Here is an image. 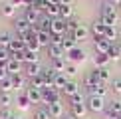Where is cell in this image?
Wrapping results in <instances>:
<instances>
[{
	"mask_svg": "<svg viewBox=\"0 0 121 119\" xmlns=\"http://www.w3.org/2000/svg\"><path fill=\"white\" fill-rule=\"evenodd\" d=\"M99 20L105 24V26H115V22H117V12H115V6L111 2H105L101 6V16Z\"/></svg>",
	"mask_w": 121,
	"mask_h": 119,
	"instance_id": "cell-1",
	"label": "cell"
},
{
	"mask_svg": "<svg viewBox=\"0 0 121 119\" xmlns=\"http://www.w3.org/2000/svg\"><path fill=\"white\" fill-rule=\"evenodd\" d=\"M52 36H65L68 34V20L64 18H54L52 20V28H50Z\"/></svg>",
	"mask_w": 121,
	"mask_h": 119,
	"instance_id": "cell-2",
	"label": "cell"
},
{
	"mask_svg": "<svg viewBox=\"0 0 121 119\" xmlns=\"http://www.w3.org/2000/svg\"><path fill=\"white\" fill-rule=\"evenodd\" d=\"M87 109L91 113H101V111H105V101H103V97H97V95H89V99H87Z\"/></svg>",
	"mask_w": 121,
	"mask_h": 119,
	"instance_id": "cell-3",
	"label": "cell"
},
{
	"mask_svg": "<svg viewBox=\"0 0 121 119\" xmlns=\"http://www.w3.org/2000/svg\"><path fill=\"white\" fill-rule=\"evenodd\" d=\"M62 101V95H60V89H42V103H58Z\"/></svg>",
	"mask_w": 121,
	"mask_h": 119,
	"instance_id": "cell-4",
	"label": "cell"
},
{
	"mask_svg": "<svg viewBox=\"0 0 121 119\" xmlns=\"http://www.w3.org/2000/svg\"><path fill=\"white\" fill-rule=\"evenodd\" d=\"M24 18L28 20L30 24H38L40 20H42V12H40L38 8H24Z\"/></svg>",
	"mask_w": 121,
	"mask_h": 119,
	"instance_id": "cell-5",
	"label": "cell"
},
{
	"mask_svg": "<svg viewBox=\"0 0 121 119\" xmlns=\"http://www.w3.org/2000/svg\"><path fill=\"white\" fill-rule=\"evenodd\" d=\"M30 26H32V24H30L24 16H22V18H16V22H14V30L18 32V36H22V34H28V32H30Z\"/></svg>",
	"mask_w": 121,
	"mask_h": 119,
	"instance_id": "cell-6",
	"label": "cell"
},
{
	"mask_svg": "<svg viewBox=\"0 0 121 119\" xmlns=\"http://www.w3.org/2000/svg\"><path fill=\"white\" fill-rule=\"evenodd\" d=\"M6 72H8V76H18V73L22 72V62L10 58L8 62H6Z\"/></svg>",
	"mask_w": 121,
	"mask_h": 119,
	"instance_id": "cell-7",
	"label": "cell"
},
{
	"mask_svg": "<svg viewBox=\"0 0 121 119\" xmlns=\"http://www.w3.org/2000/svg\"><path fill=\"white\" fill-rule=\"evenodd\" d=\"M113 44L109 42V40H105V38H99V40H95V54H107L109 50H111Z\"/></svg>",
	"mask_w": 121,
	"mask_h": 119,
	"instance_id": "cell-8",
	"label": "cell"
},
{
	"mask_svg": "<svg viewBox=\"0 0 121 119\" xmlns=\"http://www.w3.org/2000/svg\"><path fill=\"white\" fill-rule=\"evenodd\" d=\"M72 36H73V40H75V42L87 40V36H89V28H87V26H83V24H79V26L73 30V34H72Z\"/></svg>",
	"mask_w": 121,
	"mask_h": 119,
	"instance_id": "cell-9",
	"label": "cell"
},
{
	"mask_svg": "<svg viewBox=\"0 0 121 119\" xmlns=\"http://www.w3.org/2000/svg\"><path fill=\"white\" fill-rule=\"evenodd\" d=\"M48 107V111H50V115H52V119H62L64 115V107H62V101H58V103H50Z\"/></svg>",
	"mask_w": 121,
	"mask_h": 119,
	"instance_id": "cell-10",
	"label": "cell"
},
{
	"mask_svg": "<svg viewBox=\"0 0 121 119\" xmlns=\"http://www.w3.org/2000/svg\"><path fill=\"white\" fill-rule=\"evenodd\" d=\"M87 89H89V95H97V97H105V95H107V87H105L103 81L95 83V85L87 87Z\"/></svg>",
	"mask_w": 121,
	"mask_h": 119,
	"instance_id": "cell-11",
	"label": "cell"
},
{
	"mask_svg": "<svg viewBox=\"0 0 121 119\" xmlns=\"http://www.w3.org/2000/svg\"><path fill=\"white\" fill-rule=\"evenodd\" d=\"M64 48L60 46V44H50L48 46V56L52 58V60H58V58H64Z\"/></svg>",
	"mask_w": 121,
	"mask_h": 119,
	"instance_id": "cell-12",
	"label": "cell"
},
{
	"mask_svg": "<svg viewBox=\"0 0 121 119\" xmlns=\"http://www.w3.org/2000/svg\"><path fill=\"white\" fill-rule=\"evenodd\" d=\"M105 24L101 22V20H97V22H93V26H91V34H93V38L95 40H99V38H103L105 36Z\"/></svg>",
	"mask_w": 121,
	"mask_h": 119,
	"instance_id": "cell-13",
	"label": "cell"
},
{
	"mask_svg": "<svg viewBox=\"0 0 121 119\" xmlns=\"http://www.w3.org/2000/svg\"><path fill=\"white\" fill-rule=\"evenodd\" d=\"M26 95H28V99H30V103H42V89L28 87V89H26Z\"/></svg>",
	"mask_w": 121,
	"mask_h": 119,
	"instance_id": "cell-14",
	"label": "cell"
},
{
	"mask_svg": "<svg viewBox=\"0 0 121 119\" xmlns=\"http://www.w3.org/2000/svg\"><path fill=\"white\" fill-rule=\"evenodd\" d=\"M42 73V66H40V62H34V64H26V76L32 79Z\"/></svg>",
	"mask_w": 121,
	"mask_h": 119,
	"instance_id": "cell-15",
	"label": "cell"
},
{
	"mask_svg": "<svg viewBox=\"0 0 121 119\" xmlns=\"http://www.w3.org/2000/svg\"><path fill=\"white\" fill-rule=\"evenodd\" d=\"M68 58L72 60V64H78V62H83V60H85V52H83V50H79L78 46H75V48L72 50V52H68Z\"/></svg>",
	"mask_w": 121,
	"mask_h": 119,
	"instance_id": "cell-16",
	"label": "cell"
},
{
	"mask_svg": "<svg viewBox=\"0 0 121 119\" xmlns=\"http://www.w3.org/2000/svg\"><path fill=\"white\" fill-rule=\"evenodd\" d=\"M62 48H64V52H65V54L72 52V50L75 48V40H73L72 34H65V36H64V40H62Z\"/></svg>",
	"mask_w": 121,
	"mask_h": 119,
	"instance_id": "cell-17",
	"label": "cell"
},
{
	"mask_svg": "<svg viewBox=\"0 0 121 119\" xmlns=\"http://www.w3.org/2000/svg\"><path fill=\"white\" fill-rule=\"evenodd\" d=\"M105 40H109L111 44H117V38H119V32H117V28L115 26H107L105 28Z\"/></svg>",
	"mask_w": 121,
	"mask_h": 119,
	"instance_id": "cell-18",
	"label": "cell"
},
{
	"mask_svg": "<svg viewBox=\"0 0 121 119\" xmlns=\"http://www.w3.org/2000/svg\"><path fill=\"white\" fill-rule=\"evenodd\" d=\"M8 50H10V54H14V52H24V50H26V44H24L20 38H14L12 42H10Z\"/></svg>",
	"mask_w": 121,
	"mask_h": 119,
	"instance_id": "cell-19",
	"label": "cell"
},
{
	"mask_svg": "<svg viewBox=\"0 0 121 119\" xmlns=\"http://www.w3.org/2000/svg\"><path fill=\"white\" fill-rule=\"evenodd\" d=\"M14 12H16V6H12L10 2H2V6H0V14L6 18H14Z\"/></svg>",
	"mask_w": 121,
	"mask_h": 119,
	"instance_id": "cell-20",
	"label": "cell"
},
{
	"mask_svg": "<svg viewBox=\"0 0 121 119\" xmlns=\"http://www.w3.org/2000/svg\"><path fill=\"white\" fill-rule=\"evenodd\" d=\"M85 113H87V105H85V103H78V105H72V115H73V117L82 119Z\"/></svg>",
	"mask_w": 121,
	"mask_h": 119,
	"instance_id": "cell-21",
	"label": "cell"
},
{
	"mask_svg": "<svg viewBox=\"0 0 121 119\" xmlns=\"http://www.w3.org/2000/svg\"><path fill=\"white\" fill-rule=\"evenodd\" d=\"M62 91H64L68 97H72V95H75V93H79V85H78L75 81H68V83H65V87L62 89Z\"/></svg>",
	"mask_w": 121,
	"mask_h": 119,
	"instance_id": "cell-22",
	"label": "cell"
},
{
	"mask_svg": "<svg viewBox=\"0 0 121 119\" xmlns=\"http://www.w3.org/2000/svg\"><path fill=\"white\" fill-rule=\"evenodd\" d=\"M68 81H69V79L65 77V73H56V76H54V87H56V89H64Z\"/></svg>",
	"mask_w": 121,
	"mask_h": 119,
	"instance_id": "cell-23",
	"label": "cell"
},
{
	"mask_svg": "<svg viewBox=\"0 0 121 119\" xmlns=\"http://www.w3.org/2000/svg\"><path fill=\"white\" fill-rule=\"evenodd\" d=\"M93 62H95V68H107V64H109V56H107V54H95Z\"/></svg>",
	"mask_w": 121,
	"mask_h": 119,
	"instance_id": "cell-24",
	"label": "cell"
},
{
	"mask_svg": "<svg viewBox=\"0 0 121 119\" xmlns=\"http://www.w3.org/2000/svg\"><path fill=\"white\" fill-rule=\"evenodd\" d=\"M44 16H48V18H52V20L54 18H60V6H58V4H48Z\"/></svg>",
	"mask_w": 121,
	"mask_h": 119,
	"instance_id": "cell-25",
	"label": "cell"
},
{
	"mask_svg": "<svg viewBox=\"0 0 121 119\" xmlns=\"http://www.w3.org/2000/svg\"><path fill=\"white\" fill-rule=\"evenodd\" d=\"M65 66H68V64L64 62V58L52 60V69H54L56 73H64V72H65Z\"/></svg>",
	"mask_w": 121,
	"mask_h": 119,
	"instance_id": "cell-26",
	"label": "cell"
},
{
	"mask_svg": "<svg viewBox=\"0 0 121 119\" xmlns=\"http://www.w3.org/2000/svg\"><path fill=\"white\" fill-rule=\"evenodd\" d=\"M83 81H85V87H91V85H95V83H99V76H97V72L93 69L91 73H87Z\"/></svg>",
	"mask_w": 121,
	"mask_h": 119,
	"instance_id": "cell-27",
	"label": "cell"
},
{
	"mask_svg": "<svg viewBox=\"0 0 121 119\" xmlns=\"http://www.w3.org/2000/svg\"><path fill=\"white\" fill-rule=\"evenodd\" d=\"M38 44L40 46H50L52 44V34L50 32H40L38 34Z\"/></svg>",
	"mask_w": 121,
	"mask_h": 119,
	"instance_id": "cell-28",
	"label": "cell"
},
{
	"mask_svg": "<svg viewBox=\"0 0 121 119\" xmlns=\"http://www.w3.org/2000/svg\"><path fill=\"white\" fill-rule=\"evenodd\" d=\"M14 89V83H12V77H6V79H2V81H0V91H4V93H10Z\"/></svg>",
	"mask_w": 121,
	"mask_h": 119,
	"instance_id": "cell-29",
	"label": "cell"
},
{
	"mask_svg": "<svg viewBox=\"0 0 121 119\" xmlns=\"http://www.w3.org/2000/svg\"><path fill=\"white\" fill-rule=\"evenodd\" d=\"M24 62H26V64H34V62H38V52H32V50H24Z\"/></svg>",
	"mask_w": 121,
	"mask_h": 119,
	"instance_id": "cell-30",
	"label": "cell"
},
{
	"mask_svg": "<svg viewBox=\"0 0 121 119\" xmlns=\"http://www.w3.org/2000/svg\"><path fill=\"white\" fill-rule=\"evenodd\" d=\"M16 103H18L20 109H28V107H30V99H28V95H26V91L20 93V95L16 97Z\"/></svg>",
	"mask_w": 121,
	"mask_h": 119,
	"instance_id": "cell-31",
	"label": "cell"
},
{
	"mask_svg": "<svg viewBox=\"0 0 121 119\" xmlns=\"http://www.w3.org/2000/svg\"><path fill=\"white\" fill-rule=\"evenodd\" d=\"M72 14H73L72 6H65V4H60V18H64V20H69V18H72Z\"/></svg>",
	"mask_w": 121,
	"mask_h": 119,
	"instance_id": "cell-32",
	"label": "cell"
},
{
	"mask_svg": "<svg viewBox=\"0 0 121 119\" xmlns=\"http://www.w3.org/2000/svg\"><path fill=\"white\" fill-rule=\"evenodd\" d=\"M34 119H52V115H50L48 107H40L34 111Z\"/></svg>",
	"mask_w": 121,
	"mask_h": 119,
	"instance_id": "cell-33",
	"label": "cell"
},
{
	"mask_svg": "<svg viewBox=\"0 0 121 119\" xmlns=\"http://www.w3.org/2000/svg\"><path fill=\"white\" fill-rule=\"evenodd\" d=\"M0 105H2V109L10 107V105H12V95H10V93L0 91Z\"/></svg>",
	"mask_w": 121,
	"mask_h": 119,
	"instance_id": "cell-34",
	"label": "cell"
},
{
	"mask_svg": "<svg viewBox=\"0 0 121 119\" xmlns=\"http://www.w3.org/2000/svg\"><path fill=\"white\" fill-rule=\"evenodd\" d=\"M12 77V83H14V89H20V87H24L26 85V79H24L22 73H18V76H10Z\"/></svg>",
	"mask_w": 121,
	"mask_h": 119,
	"instance_id": "cell-35",
	"label": "cell"
},
{
	"mask_svg": "<svg viewBox=\"0 0 121 119\" xmlns=\"http://www.w3.org/2000/svg\"><path fill=\"white\" fill-rule=\"evenodd\" d=\"M95 72H97V76H99V81H103V83L109 81V69L107 68H95Z\"/></svg>",
	"mask_w": 121,
	"mask_h": 119,
	"instance_id": "cell-36",
	"label": "cell"
},
{
	"mask_svg": "<svg viewBox=\"0 0 121 119\" xmlns=\"http://www.w3.org/2000/svg\"><path fill=\"white\" fill-rule=\"evenodd\" d=\"M12 40H14V38L10 36L8 32H0V46H2V48H8Z\"/></svg>",
	"mask_w": 121,
	"mask_h": 119,
	"instance_id": "cell-37",
	"label": "cell"
},
{
	"mask_svg": "<svg viewBox=\"0 0 121 119\" xmlns=\"http://www.w3.org/2000/svg\"><path fill=\"white\" fill-rule=\"evenodd\" d=\"M30 87H36V89H44V79L42 76H36L30 79Z\"/></svg>",
	"mask_w": 121,
	"mask_h": 119,
	"instance_id": "cell-38",
	"label": "cell"
},
{
	"mask_svg": "<svg viewBox=\"0 0 121 119\" xmlns=\"http://www.w3.org/2000/svg\"><path fill=\"white\" fill-rule=\"evenodd\" d=\"M107 56H109V60H119L121 58V52H119L117 44H113V46H111V50L107 52Z\"/></svg>",
	"mask_w": 121,
	"mask_h": 119,
	"instance_id": "cell-39",
	"label": "cell"
},
{
	"mask_svg": "<svg viewBox=\"0 0 121 119\" xmlns=\"http://www.w3.org/2000/svg\"><path fill=\"white\" fill-rule=\"evenodd\" d=\"M10 58H12V56H10V50H8V48H2V46H0V64H6Z\"/></svg>",
	"mask_w": 121,
	"mask_h": 119,
	"instance_id": "cell-40",
	"label": "cell"
},
{
	"mask_svg": "<svg viewBox=\"0 0 121 119\" xmlns=\"http://www.w3.org/2000/svg\"><path fill=\"white\" fill-rule=\"evenodd\" d=\"M78 26H79V22H78V20L69 18V20H68V34H73V30L78 28Z\"/></svg>",
	"mask_w": 121,
	"mask_h": 119,
	"instance_id": "cell-41",
	"label": "cell"
},
{
	"mask_svg": "<svg viewBox=\"0 0 121 119\" xmlns=\"http://www.w3.org/2000/svg\"><path fill=\"white\" fill-rule=\"evenodd\" d=\"M78 103H83L82 93H75V95H72V97H69V105H78Z\"/></svg>",
	"mask_w": 121,
	"mask_h": 119,
	"instance_id": "cell-42",
	"label": "cell"
},
{
	"mask_svg": "<svg viewBox=\"0 0 121 119\" xmlns=\"http://www.w3.org/2000/svg\"><path fill=\"white\" fill-rule=\"evenodd\" d=\"M65 73H68V76H75V73H78L75 64H68V66H65Z\"/></svg>",
	"mask_w": 121,
	"mask_h": 119,
	"instance_id": "cell-43",
	"label": "cell"
},
{
	"mask_svg": "<svg viewBox=\"0 0 121 119\" xmlns=\"http://www.w3.org/2000/svg\"><path fill=\"white\" fill-rule=\"evenodd\" d=\"M12 115H14V113L10 111L8 107H6V109H2V111H0V119H12Z\"/></svg>",
	"mask_w": 121,
	"mask_h": 119,
	"instance_id": "cell-44",
	"label": "cell"
},
{
	"mask_svg": "<svg viewBox=\"0 0 121 119\" xmlns=\"http://www.w3.org/2000/svg\"><path fill=\"white\" fill-rule=\"evenodd\" d=\"M109 109H111V111H115V113H119V115H121V101H113L111 105H109Z\"/></svg>",
	"mask_w": 121,
	"mask_h": 119,
	"instance_id": "cell-45",
	"label": "cell"
},
{
	"mask_svg": "<svg viewBox=\"0 0 121 119\" xmlns=\"http://www.w3.org/2000/svg\"><path fill=\"white\" fill-rule=\"evenodd\" d=\"M8 72H6V64H0V79H6Z\"/></svg>",
	"mask_w": 121,
	"mask_h": 119,
	"instance_id": "cell-46",
	"label": "cell"
},
{
	"mask_svg": "<svg viewBox=\"0 0 121 119\" xmlns=\"http://www.w3.org/2000/svg\"><path fill=\"white\" fill-rule=\"evenodd\" d=\"M113 91H115V93H121V77L113 81Z\"/></svg>",
	"mask_w": 121,
	"mask_h": 119,
	"instance_id": "cell-47",
	"label": "cell"
},
{
	"mask_svg": "<svg viewBox=\"0 0 121 119\" xmlns=\"http://www.w3.org/2000/svg\"><path fill=\"white\" fill-rule=\"evenodd\" d=\"M8 2L12 4V6H16V8L18 6H24V0H8Z\"/></svg>",
	"mask_w": 121,
	"mask_h": 119,
	"instance_id": "cell-48",
	"label": "cell"
},
{
	"mask_svg": "<svg viewBox=\"0 0 121 119\" xmlns=\"http://www.w3.org/2000/svg\"><path fill=\"white\" fill-rule=\"evenodd\" d=\"M36 4V0H24V8H32Z\"/></svg>",
	"mask_w": 121,
	"mask_h": 119,
	"instance_id": "cell-49",
	"label": "cell"
},
{
	"mask_svg": "<svg viewBox=\"0 0 121 119\" xmlns=\"http://www.w3.org/2000/svg\"><path fill=\"white\" fill-rule=\"evenodd\" d=\"M107 2H111L113 6H121V0H107Z\"/></svg>",
	"mask_w": 121,
	"mask_h": 119,
	"instance_id": "cell-50",
	"label": "cell"
},
{
	"mask_svg": "<svg viewBox=\"0 0 121 119\" xmlns=\"http://www.w3.org/2000/svg\"><path fill=\"white\" fill-rule=\"evenodd\" d=\"M48 4H58V6H60V4H62V0H48Z\"/></svg>",
	"mask_w": 121,
	"mask_h": 119,
	"instance_id": "cell-51",
	"label": "cell"
},
{
	"mask_svg": "<svg viewBox=\"0 0 121 119\" xmlns=\"http://www.w3.org/2000/svg\"><path fill=\"white\" fill-rule=\"evenodd\" d=\"M72 2L73 0H62V4H65V6H72Z\"/></svg>",
	"mask_w": 121,
	"mask_h": 119,
	"instance_id": "cell-52",
	"label": "cell"
},
{
	"mask_svg": "<svg viewBox=\"0 0 121 119\" xmlns=\"http://www.w3.org/2000/svg\"><path fill=\"white\" fill-rule=\"evenodd\" d=\"M62 119H78V117H73V115H68V117H62Z\"/></svg>",
	"mask_w": 121,
	"mask_h": 119,
	"instance_id": "cell-53",
	"label": "cell"
},
{
	"mask_svg": "<svg viewBox=\"0 0 121 119\" xmlns=\"http://www.w3.org/2000/svg\"><path fill=\"white\" fill-rule=\"evenodd\" d=\"M12 119H22V117H18V115H12Z\"/></svg>",
	"mask_w": 121,
	"mask_h": 119,
	"instance_id": "cell-54",
	"label": "cell"
},
{
	"mask_svg": "<svg viewBox=\"0 0 121 119\" xmlns=\"http://www.w3.org/2000/svg\"><path fill=\"white\" fill-rule=\"evenodd\" d=\"M117 48H119V52H121V44H119V42H117Z\"/></svg>",
	"mask_w": 121,
	"mask_h": 119,
	"instance_id": "cell-55",
	"label": "cell"
},
{
	"mask_svg": "<svg viewBox=\"0 0 121 119\" xmlns=\"http://www.w3.org/2000/svg\"><path fill=\"white\" fill-rule=\"evenodd\" d=\"M0 81H2V79H0Z\"/></svg>",
	"mask_w": 121,
	"mask_h": 119,
	"instance_id": "cell-56",
	"label": "cell"
}]
</instances>
